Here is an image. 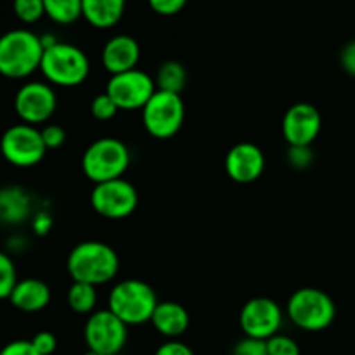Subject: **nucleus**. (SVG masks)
<instances>
[{"mask_svg":"<svg viewBox=\"0 0 355 355\" xmlns=\"http://www.w3.org/2000/svg\"><path fill=\"white\" fill-rule=\"evenodd\" d=\"M31 227H33L35 234L45 236L52 227V218L47 211H38L33 215V222H31Z\"/></svg>","mask_w":355,"mask_h":355,"instance_id":"obj_36","label":"nucleus"},{"mask_svg":"<svg viewBox=\"0 0 355 355\" xmlns=\"http://www.w3.org/2000/svg\"><path fill=\"white\" fill-rule=\"evenodd\" d=\"M33 203L28 191L19 186L0 187V224L21 225L30 220Z\"/></svg>","mask_w":355,"mask_h":355,"instance_id":"obj_19","label":"nucleus"},{"mask_svg":"<svg viewBox=\"0 0 355 355\" xmlns=\"http://www.w3.org/2000/svg\"><path fill=\"white\" fill-rule=\"evenodd\" d=\"M42 139L47 149H58L66 142V130L64 127L58 123H47L40 128Z\"/></svg>","mask_w":355,"mask_h":355,"instance_id":"obj_29","label":"nucleus"},{"mask_svg":"<svg viewBox=\"0 0 355 355\" xmlns=\"http://www.w3.org/2000/svg\"><path fill=\"white\" fill-rule=\"evenodd\" d=\"M44 45L40 35L24 28L10 30L0 37V75L21 80L40 69Z\"/></svg>","mask_w":355,"mask_h":355,"instance_id":"obj_2","label":"nucleus"},{"mask_svg":"<svg viewBox=\"0 0 355 355\" xmlns=\"http://www.w3.org/2000/svg\"><path fill=\"white\" fill-rule=\"evenodd\" d=\"M120 111V107L116 106L113 99L106 94V90L97 96H94V99L90 101V113H92L94 118L101 121H107L113 120L116 116V113Z\"/></svg>","mask_w":355,"mask_h":355,"instance_id":"obj_26","label":"nucleus"},{"mask_svg":"<svg viewBox=\"0 0 355 355\" xmlns=\"http://www.w3.org/2000/svg\"><path fill=\"white\" fill-rule=\"evenodd\" d=\"M267 352L269 355H300V345L291 336L277 333L267 340Z\"/></svg>","mask_w":355,"mask_h":355,"instance_id":"obj_27","label":"nucleus"},{"mask_svg":"<svg viewBox=\"0 0 355 355\" xmlns=\"http://www.w3.org/2000/svg\"><path fill=\"white\" fill-rule=\"evenodd\" d=\"M322 128V116L311 103H295L284 113L281 121L284 141L288 146H312Z\"/></svg>","mask_w":355,"mask_h":355,"instance_id":"obj_14","label":"nucleus"},{"mask_svg":"<svg viewBox=\"0 0 355 355\" xmlns=\"http://www.w3.org/2000/svg\"><path fill=\"white\" fill-rule=\"evenodd\" d=\"M158 302L151 284L135 277L118 281L107 295V309L127 326L151 322Z\"/></svg>","mask_w":355,"mask_h":355,"instance_id":"obj_3","label":"nucleus"},{"mask_svg":"<svg viewBox=\"0 0 355 355\" xmlns=\"http://www.w3.org/2000/svg\"><path fill=\"white\" fill-rule=\"evenodd\" d=\"M16 263L10 259L9 253L0 250V300H9L10 293L17 284Z\"/></svg>","mask_w":355,"mask_h":355,"instance_id":"obj_24","label":"nucleus"},{"mask_svg":"<svg viewBox=\"0 0 355 355\" xmlns=\"http://www.w3.org/2000/svg\"><path fill=\"white\" fill-rule=\"evenodd\" d=\"M90 205L101 217L120 220L135 211L139 205L137 187L127 179H114L94 184L90 191Z\"/></svg>","mask_w":355,"mask_h":355,"instance_id":"obj_10","label":"nucleus"},{"mask_svg":"<svg viewBox=\"0 0 355 355\" xmlns=\"http://www.w3.org/2000/svg\"><path fill=\"white\" fill-rule=\"evenodd\" d=\"M186 118V104L180 94L156 90L142 107V125L156 139H170L180 130Z\"/></svg>","mask_w":355,"mask_h":355,"instance_id":"obj_7","label":"nucleus"},{"mask_svg":"<svg viewBox=\"0 0 355 355\" xmlns=\"http://www.w3.org/2000/svg\"><path fill=\"white\" fill-rule=\"evenodd\" d=\"M130 149L118 137H101L83 151L82 170L94 184L121 179L130 166Z\"/></svg>","mask_w":355,"mask_h":355,"instance_id":"obj_5","label":"nucleus"},{"mask_svg":"<svg viewBox=\"0 0 355 355\" xmlns=\"http://www.w3.org/2000/svg\"><path fill=\"white\" fill-rule=\"evenodd\" d=\"M31 343L40 355H52L58 349V338L52 331H38L31 338Z\"/></svg>","mask_w":355,"mask_h":355,"instance_id":"obj_31","label":"nucleus"},{"mask_svg":"<svg viewBox=\"0 0 355 355\" xmlns=\"http://www.w3.org/2000/svg\"><path fill=\"white\" fill-rule=\"evenodd\" d=\"M141 61V45L130 35H114L107 38L101 51V62L110 75L130 71Z\"/></svg>","mask_w":355,"mask_h":355,"instance_id":"obj_16","label":"nucleus"},{"mask_svg":"<svg viewBox=\"0 0 355 355\" xmlns=\"http://www.w3.org/2000/svg\"><path fill=\"white\" fill-rule=\"evenodd\" d=\"M149 7L159 16H175L182 12L186 7V0H151Z\"/></svg>","mask_w":355,"mask_h":355,"instance_id":"obj_32","label":"nucleus"},{"mask_svg":"<svg viewBox=\"0 0 355 355\" xmlns=\"http://www.w3.org/2000/svg\"><path fill=\"white\" fill-rule=\"evenodd\" d=\"M58 110V94L47 82H26L14 96V111L26 125L47 123Z\"/></svg>","mask_w":355,"mask_h":355,"instance_id":"obj_12","label":"nucleus"},{"mask_svg":"<svg viewBox=\"0 0 355 355\" xmlns=\"http://www.w3.org/2000/svg\"><path fill=\"white\" fill-rule=\"evenodd\" d=\"M231 355H269V352H267V342L245 336V338L236 343Z\"/></svg>","mask_w":355,"mask_h":355,"instance_id":"obj_30","label":"nucleus"},{"mask_svg":"<svg viewBox=\"0 0 355 355\" xmlns=\"http://www.w3.org/2000/svg\"><path fill=\"white\" fill-rule=\"evenodd\" d=\"M340 64L345 69V73L355 76V40L343 45L340 52Z\"/></svg>","mask_w":355,"mask_h":355,"instance_id":"obj_35","label":"nucleus"},{"mask_svg":"<svg viewBox=\"0 0 355 355\" xmlns=\"http://www.w3.org/2000/svg\"><path fill=\"white\" fill-rule=\"evenodd\" d=\"M51 298L52 291L45 281L38 279V277H26V279L17 281L9 302L17 311L35 314V312L44 311L51 304Z\"/></svg>","mask_w":355,"mask_h":355,"instance_id":"obj_18","label":"nucleus"},{"mask_svg":"<svg viewBox=\"0 0 355 355\" xmlns=\"http://www.w3.org/2000/svg\"><path fill=\"white\" fill-rule=\"evenodd\" d=\"M155 355H196L187 343L180 340H166L156 349Z\"/></svg>","mask_w":355,"mask_h":355,"instance_id":"obj_34","label":"nucleus"},{"mask_svg":"<svg viewBox=\"0 0 355 355\" xmlns=\"http://www.w3.org/2000/svg\"><path fill=\"white\" fill-rule=\"evenodd\" d=\"M83 355H103V354H97V352H92V350H87V352Z\"/></svg>","mask_w":355,"mask_h":355,"instance_id":"obj_37","label":"nucleus"},{"mask_svg":"<svg viewBox=\"0 0 355 355\" xmlns=\"http://www.w3.org/2000/svg\"><path fill=\"white\" fill-rule=\"evenodd\" d=\"M125 7L123 0H82V17L94 28L106 30L120 23Z\"/></svg>","mask_w":355,"mask_h":355,"instance_id":"obj_20","label":"nucleus"},{"mask_svg":"<svg viewBox=\"0 0 355 355\" xmlns=\"http://www.w3.org/2000/svg\"><path fill=\"white\" fill-rule=\"evenodd\" d=\"M87 349L103 355H118L128 340V326L123 324L110 309L92 312L83 326Z\"/></svg>","mask_w":355,"mask_h":355,"instance_id":"obj_8","label":"nucleus"},{"mask_svg":"<svg viewBox=\"0 0 355 355\" xmlns=\"http://www.w3.org/2000/svg\"><path fill=\"white\" fill-rule=\"evenodd\" d=\"M0 355H40L35 350L31 340H14L0 349Z\"/></svg>","mask_w":355,"mask_h":355,"instance_id":"obj_33","label":"nucleus"},{"mask_svg":"<svg viewBox=\"0 0 355 355\" xmlns=\"http://www.w3.org/2000/svg\"><path fill=\"white\" fill-rule=\"evenodd\" d=\"M224 166L229 179L234 182H255L266 170V155L253 142H238L225 155Z\"/></svg>","mask_w":355,"mask_h":355,"instance_id":"obj_15","label":"nucleus"},{"mask_svg":"<svg viewBox=\"0 0 355 355\" xmlns=\"http://www.w3.org/2000/svg\"><path fill=\"white\" fill-rule=\"evenodd\" d=\"M69 309L76 314H92L96 312L97 305V288L87 283H76L73 281L71 286L68 288L66 293Z\"/></svg>","mask_w":355,"mask_h":355,"instance_id":"obj_22","label":"nucleus"},{"mask_svg":"<svg viewBox=\"0 0 355 355\" xmlns=\"http://www.w3.org/2000/svg\"><path fill=\"white\" fill-rule=\"evenodd\" d=\"M156 82L144 69H130V71L111 75L106 83V94L116 103L120 110L132 111L142 110L156 92Z\"/></svg>","mask_w":355,"mask_h":355,"instance_id":"obj_11","label":"nucleus"},{"mask_svg":"<svg viewBox=\"0 0 355 355\" xmlns=\"http://www.w3.org/2000/svg\"><path fill=\"white\" fill-rule=\"evenodd\" d=\"M283 319L284 314L279 304L267 297L252 298L239 311V326L245 336L263 342L279 333Z\"/></svg>","mask_w":355,"mask_h":355,"instance_id":"obj_13","label":"nucleus"},{"mask_svg":"<svg viewBox=\"0 0 355 355\" xmlns=\"http://www.w3.org/2000/svg\"><path fill=\"white\" fill-rule=\"evenodd\" d=\"M12 9L17 19L26 24L37 23L45 16L44 0H16Z\"/></svg>","mask_w":355,"mask_h":355,"instance_id":"obj_25","label":"nucleus"},{"mask_svg":"<svg viewBox=\"0 0 355 355\" xmlns=\"http://www.w3.org/2000/svg\"><path fill=\"white\" fill-rule=\"evenodd\" d=\"M151 324L163 338L179 340L187 331L191 324L189 312L179 302L165 300L158 302L153 312Z\"/></svg>","mask_w":355,"mask_h":355,"instance_id":"obj_17","label":"nucleus"},{"mask_svg":"<svg viewBox=\"0 0 355 355\" xmlns=\"http://www.w3.org/2000/svg\"><path fill=\"white\" fill-rule=\"evenodd\" d=\"M45 16L58 24H71L82 17V0H44Z\"/></svg>","mask_w":355,"mask_h":355,"instance_id":"obj_23","label":"nucleus"},{"mask_svg":"<svg viewBox=\"0 0 355 355\" xmlns=\"http://www.w3.org/2000/svg\"><path fill=\"white\" fill-rule=\"evenodd\" d=\"M0 153L10 165L28 168L44 159L47 148L42 139L40 128L17 123L7 128L0 137Z\"/></svg>","mask_w":355,"mask_h":355,"instance_id":"obj_9","label":"nucleus"},{"mask_svg":"<svg viewBox=\"0 0 355 355\" xmlns=\"http://www.w3.org/2000/svg\"><path fill=\"white\" fill-rule=\"evenodd\" d=\"M156 89L165 90V92L180 94L186 87L187 82V71L184 68L182 62L179 61H165L159 64L158 71H156Z\"/></svg>","mask_w":355,"mask_h":355,"instance_id":"obj_21","label":"nucleus"},{"mask_svg":"<svg viewBox=\"0 0 355 355\" xmlns=\"http://www.w3.org/2000/svg\"><path fill=\"white\" fill-rule=\"evenodd\" d=\"M40 71L51 85L78 87L90 73L89 55L78 45L59 40L44 51Z\"/></svg>","mask_w":355,"mask_h":355,"instance_id":"obj_4","label":"nucleus"},{"mask_svg":"<svg viewBox=\"0 0 355 355\" xmlns=\"http://www.w3.org/2000/svg\"><path fill=\"white\" fill-rule=\"evenodd\" d=\"M66 269L73 281L97 288L116 277L120 257L107 243L90 239L73 246L66 260Z\"/></svg>","mask_w":355,"mask_h":355,"instance_id":"obj_1","label":"nucleus"},{"mask_svg":"<svg viewBox=\"0 0 355 355\" xmlns=\"http://www.w3.org/2000/svg\"><path fill=\"white\" fill-rule=\"evenodd\" d=\"M286 159L291 168L305 170L314 163V151L311 146H290L286 151Z\"/></svg>","mask_w":355,"mask_h":355,"instance_id":"obj_28","label":"nucleus"},{"mask_svg":"<svg viewBox=\"0 0 355 355\" xmlns=\"http://www.w3.org/2000/svg\"><path fill=\"white\" fill-rule=\"evenodd\" d=\"M286 314L297 328L304 331H322L336 318L335 300L319 288H298L286 304Z\"/></svg>","mask_w":355,"mask_h":355,"instance_id":"obj_6","label":"nucleus"}]
</instances>
